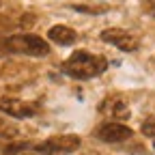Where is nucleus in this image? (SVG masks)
Listing matches in <instances>:
<instances>
[{"instance_id": "obj_11", "label": "nucleus", "mask_w": 155, "mask_h": 155, "mask_svg": "<svg viewBox=\"0 0 155 155\" xmlns=\"http://www.w3.org/2000/svg\"><path fill=\"white\" fill-rule=\"evenodd\" d=\"M26 149H30V142H19V144H9V147H5V153H7V155H13V153H22V151H26Z\"/></svg>"}, {"instance_id": "obj_7", "label": "nucleus", "mask_w": 155, "mask_h": 155, "mask_svg": "<svg viewBox=\"0 0 155 155\" xmlns=\"http://www.w3.org/2000/svg\"><path fill=\"white\" fill-rule=\"evenodd\" d=\"M99 112L110 116L112 121H127L129 114H131L127 101L123 99L121 95H108L106 99L99 104Z\"/></svg>"}, {"instance_id": "obj_8", "label": "nucleus", "mask_w": 155, "mask_h": 155, "mask_svg": "<svg viewBox=\"0 0 155 155\" xmlns=\"http://www.w3.org/2000/svg\"><path fill=\"white\" fill-rule=\"evenodd\" d=\"M48 37H50V41L58 43V45H71L78 41V32L69 26H63V24H58V26H52L48 30Z\"/></svg>"}, {"instance_id": "obj_1", "label": "nucleus", "mask_w": 155, "mask_h": 155, "mask_svg": "<svg viewBox=\"0 0 155 155\" xmlns=\"http://www.w3.org/2000/svg\"><path fill=\"white\" fill-rule=\"evenodd\" d=\"M108 69V61L99 54H91L84 50L73 52L63 63V71L75 80H93Z\"/></svg>"}, {"instance_id": "obj_10", "label": "nucleus", "mask_w": 155, "mask_h": 155, "mask_svg": "<svg viewBox=\"0 0 155 155\" xmlns=\"http://www.w3.org/2000/svg\"><path fill=\"white\" fill-rule=\"evenodd\" d=\"M13 136H17V127H13L7 121L0 119V138H13Z\"/></svg>"}, {"instance_id": "obj_3", "label": "nucleus", "mask_w": 155, "mask_h": 155, "mask_svg": "<svg viewBox=\"0 0 155 155\" xmlns=\"http://www.w3.org/2000/svg\"><path fill=\"white\" fill-rule=\"evenodd\" d=\"M82 144V138L80 136H73V134H67V136H54V138H48L45 142L32 147L39 155H63V153H73L78 151Z\"/></svg>"}, {"instance_id": "obj_13", "label": "nucleus", "mask_w": 155, "mask_h": 155, "mask_svg": "<svg viewBox=\"0 0 155 155\" xmlns=\"http://www.w3.org/2000/svg\"><path fill=\"white\" fill-rule=\"evenodd\" d=\"M147 2H149L151 7H155V0H147Z\"/></svg>"}, {"instance_id": "obj_12", "label": "nucleus", "mask_w": 155, "mask_h": 155, "mask_svg": "<svg viewBox=\"0 0 155 155\" xmlns=\"http://www.w3.org/2000/svg\"><path fill=\"white\" fill-rule=\"evenodd\" d=\"M0 56H7V50H5V45L0 43Z\"/></svg>"}, {"instance_id": "obj_6", "label": "nucleus", "mask_w": 155, "mask_h": 155, "mask_svg": "<svg viewBox=\"0 0 155 155\" xmlns=\"http://www.w3.org/2000/svg\"><path fill=\"white\" fill-rule=\"evenodd\" d=\"M101 39L106 43H112L114 48L123 50V52H136L138 45H140L138 39L134 35H129L127 30H123V28H108V30L101 32Z\"/></svg>"}, {"instance_id": "obj_4", "label": "nucleus", "mask_w": 155, "mask_h": 155, "mask_svg": "<svg viewBox=\"0 0 155 155\" xmlns=\"http://www.w3.org/2000/svg\"><path fill=\"white\" fill-rule=\"evenodd\" d=\"M131 129L123 123H116V121H110V123H101L99 127L95 129V136L104 142H125L131 138Z\"/></svg>"}, {"instance_id": "obj_14", "label": "nucleus", "mask_w": 155, "mask_h": 155, "mask_svg": "<svg viewBox=\"0 0 155 155\" xmlns=\"http://www.w3.org/2000/svg\"><path fill=\"white\" fill-rule=\"evenodd\" d=\"M153 67H155V58H153Z\"/></svg>"}, {"instance_id": "obj_2", "label": "nucleus", "mask_w": 155, "mask_h": 155, "mask_svg": "<svg viewBox=\"0 0 155 155\" xmlns=\"http://www.w3.org/2000/svg\"><path fill=\"white\" fill-rule=\"evenodd\" d=\"M7 54H26V56H45L50 54V45L45 39L37 35H13L2 43Z\"/></svg>"}, {"instance_id": "obj_5", "label": "nucleus", "mask_w": 155, "mask_h": 155, "mask_svg": "<svg viewBox=\"0 0 155 155\" xmlns=\"http://www.w3.org/2000/svg\"><path fill=\"white\" fill-rule=\"evenodd\" d=\"M0 110L11 114V116H17V119H30V116H35L39 112V104L7 97V99H0Z\"/></svg>"}, {"instance_id": "obj_9", "label": "nucleus", "mask_w": 155, "mask_h": 155, "mask_svg": "<svg viewBox=\"0 0 155 155\" xmlns=\"http://www.w3.org/2000/svg\"><path fill=\"white\" fill-rule=\"evenodd\" d=\"M142 134H144V136H151V138H155V114L147 116V119L142 121Z\"/></svg>"}]
</instances>
